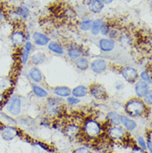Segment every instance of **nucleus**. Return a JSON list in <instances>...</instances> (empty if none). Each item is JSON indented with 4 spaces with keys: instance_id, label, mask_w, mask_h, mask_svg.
<instances>
[{
    "instance_id": "f03ea898",
    "label": "nucleus",
    "mask_w": 152,
    "mask_h": 153,
    "mask_svg": "<svg viewBox=\"0 0 152 153\" xmlns=\"http://www.w3.org/2000/svg\"><path fill=\"white\" fill-rule=\"evenodd\" d=\"M64 102L62 101V97H53L47 98V103L45 106V111L49 117H57L61 113L63 107H64Z\"/></svg>"
},
{
    "instance_id": "58836bf2",
    "label": "nucleus",
    "mask_w": 152,
    "mask_h": 153,
    "mask_svg": "<svg viewBox=\"0 0 152 153\" xmlns=\"http://www.w3.org/2000/svg\"><path fill=\"white\" fill-rule=\"evenodd\" d=\"M146 143V150H148L150 153L152 152V146H151V138H148V140L145 142Z\"/></svg>"
},
{
    "instance_id": "9d476101",
    "label": "nucleus",
    "mask_w": 152,
    "mask_h": 153,
    "mask_svg": "<svg viewBox=\"0 0 152 153\" xmlns=\"http://www.w3.org/2000/svg\"><path fill=\"white\" fill-rule=\"evenodd\" d=\"M91 71L94 73L96 74H102V73H105L107 70V62L103 59V58H97L91 62Z\"/></svg>"
},
{
    "instance_id": "1a4fd4ad",
    "label": "nucleus",
    "mask_w": 152,
    "mask_h": 153,
    "mask_svg": "<svg viewBox=\"0 0 152 153\" xmlns=\"http://www.w3.org/2000/svg\"><path fill=\"white\" fill-rule=\"evenodd\" d=\"M67 54L69 58L76 60L79 57H82L84 54L83 47L79 45L76 42H72L69 44L67 50Z\"/></svg>"
},
{
    "instance_id": "f257e3e1",
    "label": "nucleus",
    "mask_w": 152,
    "mask_h": 153,
    "mask_svg": "<svg viewBox=\"0 0 152 153\" xmlns=\"http://www.w3.org/2000/svg\"><path fill=\"white\" fill-rule=\"evenodd\" d=\"M124 110L130 117H141L145 114L147 107L141 98L134 97L125 102Z\"/></svg>"
},
{
    "instance_id": "6e6552de",
    "label": "nucleus",
    "mask_w": 152,
    "mask_h": 153,
    "mask_svg": "<svg viewBox=\"0 0 152 153\" xmlns=\"http://www.w3.org/2000/svg\"><path fill=\"white\" fill-rule=\"evenodd\" d=\"M10 41L12 45L15 48H22L27 42L26 33L21 30H14L10 35Z\"/></svg>"
},
{
    "instance_id": "f3484780",
    "label": "nucleus",
    "mask_w": 152,
    "mask_h": 153,
    "mask_svg": "<svg viewBox=\"0 0 152 153\" xmlns=\"http://www.w3.org/2000/svg\"><path fill=\"white\" fill-rule=\"evenodd\" d=\"M28 76L34 83H40L43 80V75L38 67H33L29 70Z\"/></svg>"
},
{
    "instance_id": "e433bc0d",
    "label": "nucleus",
    "mask_w": 152,
    "mask_h": 153,
    "mask_svg": "<svg viewBox=\"0 0 152 153\" xmlns=\"http://www.w3.org/2000/svg\"><path fill=\"white\" fill-rule=\"evenodd\" d=\"M110 29V26L106 24V23H104L103 26L102 27V29H101V32H100V33H101L103 36H107V35H108V33H109Z\"/></svg>"
},
{
    "instance_id": "6ab92c4d",
    "label": "nucleus",
    "mask_w": 152,
    "mask_h": 153,
    "mask_svg": "<svg viewBox=\"0 0 152 153\" xmlns=\"http://www.w3.org/2000/svg\"><path fill=\"white\" fill-rule=\"evenodd\" d=\"M122 116L116 111H109L107 115V118L111 126H120L122 124Z\"/></svg>"
},
{
    "instance_id": "393cba45",
    "label": "nucleus",
    "mask_w": 152,
    "mask_h": 153,
    "mask_svg": "<svg viewBox=\"0 0 152 153\" xmlns=\"http://www.w3.org/2000/svg\"><path fill=\"white\" fill-rule=\"evenodd\" d=\"M47 48H48L49 51H51L53 53L58 54V55H63L65 53L63 47L57 42H53V41L49 42V43L47 44Z\"/></svg>"
},
{
    "instance_id": "a211bd4d",
    "label": "nucleus",
    "mask_w": 152,
    "mask_h": 153,
    "mask_svg": "<svg viewBox=\"0 0 152 153\" xmlns=\"http://www.w3.org/2000/svg\"><path fill=\"white\" fill-rule=\"evenodd\" d=\"M46 59H47L46 54L44 53H42V52L38 51V52H36V53H34L31 56L29 60H30L31 63H32L33 65H34L35 67H37V66H39L41 65V64H42V63H44L46 61Z\"/></svg>"
},
{
    "instance_id": "72a5a7b5",
    "label": "nucleus",
    "mask_w": 152,
    "mask_h": 153,
    "mask_svg": "<svg viewBox=\"0 0 152 153\" xmlns=\"http://www.w3.org/2000/svg\"><path fill=\"white\" fill-rule=\"evenodd\" d=\"M67 102L71 105V106H74V105H77L78 103H80V99L79 98H76L75 97H71L69 96L67 97Z\"/></svg>"
},
{
    "instance_id": "c756f323",
    "label": "nucleus",
    "mask_w": 152,
    "mask_h": 153,
    "mask_svg": "<svg viewBox=\"0 0 152 153\" xmlns=\"http://www.w3.org/2000/svg\"><path fill=\"white\" fill-rule=\"evenodd\" d=\"M91 23H92V20H91V19H86V20L82 21L79 23V28H80V30L83 31V32H87V31H89L91 29Z\"/></svg>"
},
{
    "instance_id": "c9c22d12",
    "label": "nucleus",
    "mask_w": 152,
    "mask_h": 153,
    "mask_svg": "<svg viewBox=\"0 0 152 153\" xmlns=\"http://www.w3.org/2000/svg\"><path fill=\"white\" fill-rule=\"evenodd\" d=\"M72 153H92L90 150L87 148V147H84V146H80V147H77L76 149L73 151Z\"/></svg>"
},
{
    "instance_id": "37998d69",
    "label": "nucleus",
    "mask_w": 152,
    "mask_h": 153,
    "mask_svg": "<svg viewBox=\"0 0 152 153\" xmlns=\"http://www.w3.org/2000/svg\"><path fill=\"white\" fill-rule=\"evenodd\" d=\"M102 1L103 2V4H111V3H112V2H113V1H114V0H102Z\"/></svg>"
},
{
    "instance_id": "a878e982",
    "label": "nucleus",
    "mask_w": 152,
    "mask_h": 153,
    "mask_svg": "<svg viewBox=\"0 0 152 153\" xmlns=\"http://www.w3.org/2000/svg\"><path fill=\"white\" fill-rule=\"evenodd\" d=\"M64 130L65 133L67 134V136H68L69 137H75L79 133L80 127L76 126V124H69L65 127Z\"/></svg>"
},
{
    "instance_id": "ea45409f",
    "label": "nucleus",
    "mask_w": 152,
    "mask_h": 153,
    "mask_svg": "<svg viewBox=\"0 0 152 153\" xmlns=\"http://www.w3.org/2000/svg\"><path fill=\"white\" fill-rule=\"evenodd\" d=\"M130 153H145L144 150H142L141 147H137V146H135L131 150V152Z\"/></svg>"
},
{
    "instance_id": "cd10ccee",
    "label": "nucleus",
    "mask_w": 152,
    "mask_h": 153,
    "mask_svg": "<svg viewBox=\"0 0 152 153\" xmlns=\"http://www.w3.org/2000/svg\"><path fill=\"white\" fill-rule=\"evenodd\" d=\"M14 12L19 19H27L30 15V10L25 6H19L16 8Z\"/></svg>"
},
{
    "instance_id": "c85d7f7f",
    "label": "nucleus",
    "mask_w": 152,
    "mask_h": 153,
    "mask_svg": "<svg viewBox=\"0 0 152 153\" xmlns=\"http://www.w3.org/2000/svg\"><path fill=\"white\" fill-rule=\"evenodd\" d=\"M0 120L3 123H6L7 125H13L17 124V121L13 117H10V115L5 112V111H0Z\"/></svg>"
},
{
    "instance_id": "7ed1b4c3",
    "label": "nucleus",
    "mask_w": 152,
    "mask_h": 153,
    "mask_svg": "<svg viewBox=\"0 0 152 153\" xmlns=\"http://www.w3.org/2000/svg\"><path fill=\"white\" fill-rule=\"evenodd\" d=\"M4 108L12 117H18L22 111V99L18 95H13L6 100Z\"/></svg>"
},
{
    "instance_id": "423d86ee",
    "label": "nucleus",
    "mask_w": 152,
    "mask_h": 153,
    "mask_svg": "<svg viewBox=\"0 0 152 153\" xmlns=\"http://www.w3.org/2000/svg\"><path fill=\"white\" fill-rule=\"evenodd\" d=\"M89 92L96 100L103 101L107 98V92L106 88L100 83H93L91 85Z\"/></svg>"
},
{
    "instance_id": "79ce46f5",
    "label": "nucleus",
    "mask_w": 152,
    "mask_h": 153,
    "mask_svg": "<svg viewBox=\"0 0 152 153\" xmlns=\"http://www.w3.org/2000/svg\"><path fill=\"white\" fill-rule=\"evenodd\" d=\"M4 18H5V15H4V11L0 8V23H3V21L4 20Z\"/></svg>"
},
{
    "instance_id": "2f4dec72",
    "label": "nucleus",
    "mask_w": 152,
    "mask_h": 153,
    "mask_svg": "<svg viewBox=\"0 0 152 153\" xmlns=\"http://www.w3.org/2000/svg\"><path fill=\"white\" fill-rule=\"evenodd\" d=\"M10 87H11V81L9 78H4L0 81V90H1V92H4V91H7Z\"/></svg>"
},
{
    "instance_id": "f704fd0d",
    "label": "nucleus",
    "mask_w": 152,
    "mask_h": 153,
    "mask_svg": "<svg viewBox=\"0 0 152 153\" xmlns=\"http://www.w3.org/2000/svg\"><path fill=\"white\" fill-rule=\"evenodd\" d=\"M137 142H138V144H139L141 149L144 150V151L146 150V143H145V141L144 137L142 136H139L137 137Z\"/></svg>"
},
{
    "instance_id": "4be33fe9",
    "label": "nucleus",
    "mask_w": 152,
    "mask_h": 153,
    "mask_svg": "<svg viewBox=\"0 0 152 153\" xmlns=\"http://www.w3.org/2000/svg\"><path fill=\"white\" fill-rule=\"evenodd\" d=\"M53 92L57 97L62 98H67L72 94V89L67 86H58L53 88Z\"/></svg>"
},
{
    "instance_id": "ddd939ff",
    "label": "nucleus",
    "mask_w": 152,
    "mask_h": 153,
    "mask_svg": "<svg viewBox=\"0 0 152 153\" xmlns=\"http://www.w3.org/2000/svg\"><path fill=\"white\" fill-rule=\"evenodd\" d=\"M100 50L103 53H110L113 51L116 47V42L113 39L107 38H102L99 40L98 42Z\"/></svg>"
},
{
    "instance_id": "4468645a",
    "label": "nucleus",
    "mask_w": 152,
    "mask_h": 153,
    "mask_svg": "<svg viewBox=\"0 0 152 153\" xmlns=\"http://www.w3.org/2000/svg\"><path fill=\"white\" fill-rule=\"evenodd\" d=\"M109 137L115 140H122L125 137V130L120 126H111L107 131Z\"/></svg>"
},
{
    "instance_id": "2eb2a0df",
    "label": "nucleus",
    "mask_w": 152,
    "mask_h": 153,
    "mask_svg": "<svg viewBox=\"0 0 152 153\" xmlns=\"http://www.w3.org/2000/svg\"><path fill=\"white\" fill-rule=\"evenodd\" d=\"M33 40L35 44L39 47L47 46L50 42L49 38L47 35L39 32H35L33 34Z\"/></svg>"
},
{
    "instance_id": "5701e85b",
    "label": "nucleus",
    "mask_w": 152,
    "mask_h": 153,
    "mask_svg": "<svg viewBox=\"0 0 152 153\" xmlns=\"http://www.w3.org/2000/svg\"><path fill=\"white\" fill-rule=\"evenodd\" d=\"M32 91H33V93L34 94L35 97H37L38 98H47L48 97V92L46 90L45 88L38 84L33 85Z\"/></svg>"
},
{
    "instance_id": "7c9ffc66",
    "label": "nucleus",
    "mask_w": 152,
    "mask_h": 153,
    "mask_svg": "<svg viewBox=\"0 0 152 153\" xmlns=\"http://www.w3.org/2000/svg\"><path fill=\"white\" fill-rule=\"evenodd\" d=\"M139 77L141 81H143L145 82H146L148 85L151 84V74L147 72V71H142L140 74H139Z\"/></svg>"
},
{
    "instance_id": "bb28decb",
    "label": "nucleus",
    "mask_w": 152,
    "mask_h": 153,
    "mask_svg": "<svg viewBox=\"0 0 152 153\" xmlns=\"http://www.w3.org/2000/svg\"><path fill=\"white\" fill-rule=\"evenodd\" d=\"M104 21L102 19H95L94 21H92V23H91V33L93 35H98L101 32V29H102V27L103 26L104 24Z\"/></svg>"
},
{
    "instance_id": "dca6fc26",
    "label": "nucleus",
    "mask_w": 152,
    "mask_h": 153,
    "mask_svg": "<svg viewBox=\"0 0 152 153\" xmlns=\"http://www.w3.org/2000/svg\"><path fill=\"white\" fill-rule=\"evenodd\" d=\"M105 7L102 0H90L87 4V8L89 11L92 13H100Z\"/></svg>"
},
{
    "instance_id": "f8f14e48",
    "label": "nucleus",
    "mask_w": 152,
    "mask_h": 153,
    "mask_svg": "<svg viewBox=\"0 0 152 153\" xmlns=\"http://www.w3.org/2000/svg\"><path fill=\"white\" fill-rule=\"evenodd\" d=\"M150 85H148L146 82H145L143 81L139 80L136 82L135 84V92L138 98L142 99L146 95L150 92Z\"/></svg>"
},
{
    "instance_id": "aec40b11",
    "label": "nucleus",
    "mask_w": 152,
    "mask_h": 153,
    "mask_svg": "<svg viewBox=\"0 0 152 153\" xmlns=\"http://www.w3.org/2000/svg\"><path fill=\"white\" fill-rule=\"evenodd\" d=\"M124 128L128 131H132L137 127L136 122L128 116H122V124Z\"/></svg>"
},
{
    "instance_id": "20e7f679",
    "label": "nucleus",
    "mask_w": 152,
    "mask_h": 153,
    "mask_svg": "<svg viewBox=\"0 0 152 153\" xmlns=\"http://www.w3.org/2000/svg\"><path fill=\"white\" fill-rule=\"evenodd\" d=\"M83 131L89 138L98 137L102 131L101 124L95 119L89 118L85 121L83 124Z\"/></svg>"
},
{
    "instance_id": "4c0bfd02",
    "label": "nucleus",
    "mask_w": 152,
    "mask_h": 153,
    "mask_svg": "<svg viewBox=\"0 0 152 153\" xmlns=\"http://www.w3.org/2000/svg\"><path fill=\"white\" fill-rule=\"evenodd\" d=\"M6 100H7V98H6V95H5V93L0 91V107H1V106H3V105L5 103Z\"/></svg>"
},
{
    "instance_id": "0eeeda50",
    "label": "nucleus",
    "mask_w": 152,
    "mask_h": 153,
    "mask_svg": "<svg viewBox=\"0 0 152 153\" xmlns=\"http://www.w3.org/2000/svg\"><path fill=\"white\" fill-rule=\"evenodd\" d=\"M0 133L4 140L7 142L13 141L19 136V129L13 125H4L0 129Z\"/></svg>"
},
{
    "instance_id": "9b49d317",
    "label": "nucleus",
    "mask_w": 152,
    "mask_h": 153,
    "mask_svg": "<svg viewBox=\"0 0 152 153\" xmlns=\"http://www.w3.org/2000/svg\"><path fill=\"white\" fill-rule=\"evenodd\" d=\"M32 50H33V43L30 40L27 41L24 43V45L22 47V50L20 53V61H21L22 65H27V63L30 59Z\"/></svg>"
},
{
    "instance_id": "473e14b6",
    "label": "nucleus",
    "mask_w": 152,
    "mask_h": 153,
    "mask_svg": "<svg viewBox=\"0 0 152 153\" xmlns=\"http://www.w3.org/2000/svg\"><path fill=\"white\" fill-rule=\"evenodd\" d=\"M142 101L144 102V103L145 104L146 107H151L152 105V92L150 90V92L145 96L144 97L142 98Z\"/></svg>"
},
{
    "instance_id": "b1692460",
    "label": "nucleus",
    "mask_w": 152,
    "mask_h": 153,
    "mask_svg": "<svg viewBox=\"0 0 152 153\" xmlns=\"http://www.w3.org/2000/svg\"><path fill=\"white\" fill-rule=\"evenodd\" d=\"M75 66L80 71H87L90 67V62L86 57H81L75 60Z\"/></svg>"
},
{
    "instance_id": "412c9836",
    "label": "nucleus",
    "mask_w": 152,
    "mask_h": 153,
    "mask_svg": "<svg viewBox=\"0 0 152 153\" xmlns=\"http://www.w3.org/2000/svg\"><path fill=\"white\" fill-rule=\"evenodd\" d=\"M88 93H89V89L87 87H86L84 85H78L73 89H72V96L76 98H79V99L85 97Z\"/></svg>"
},
{
    "instance_id": "a19ab883",
    "label": "nucleus",
    "mask_w": 152,
    "mask_h": 153,
    "mask_svg": "<svg viewBox=\"0 0 152 153\" xmlns=\"http://www.w3.org/2000/svg\"><path fill=\"white\" fill-rule=\"evenodd\" d=\"M115 88L117 91H121V90H122V88H124V84L122 83V82H116Z\"/></svg>"
},
{
    "instance_id": "39448f33",
    "label": "nucleus",
    "mask_w": 152,
    "mask_h": 153,
    "mask_svg": "<svg viewBox=\"0 0 152 153\" xmlns=\"http://www.w3.org/2000/svg\"><path fill=\"white\" fill-rule=\"evenodd\" d=\"M120 73L122 77L129 83H136V82H137L139 78L138 71L133 67H123L120 70Z\"/></svg>"
}]
</instances>
